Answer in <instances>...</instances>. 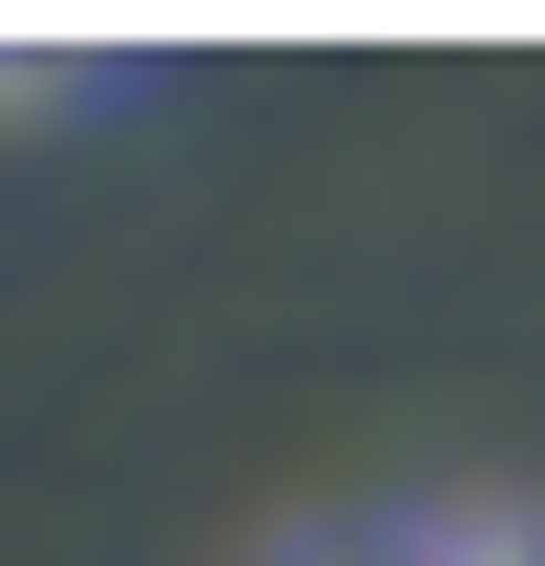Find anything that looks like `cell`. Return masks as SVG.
<instances>
[{
  "mask_svg": "<svg viewBox=\"0 0 545 566\" xmlns=\"http://www.w3.org/2000/svg\"><path fill=\"white\" fill-rule=\"evenodd\" d=\"M441 546H462V566H545V525L504 504V525H441Z\"/></svg>",
  "mask_w": 545,
  "mask_h": 566,
  "instance_id": "cell-2",
  "label": "cell"
},
{
  "mask_svg": "<svg viewBox=\"0 0 545 566\" xmlns=\"http://www.w3.org/2000/svg\"><path fill=\"white\" fill-rule=\"evenodd\" d=\"M273 566H462V546H441V525H294Z\"/></svg>",
  "mask_w": 545,
  "mask_h": 566,
  "instance_id": "cell-1",
  "label": "cell"
}]
</instances>
